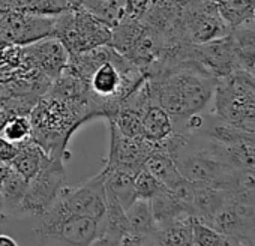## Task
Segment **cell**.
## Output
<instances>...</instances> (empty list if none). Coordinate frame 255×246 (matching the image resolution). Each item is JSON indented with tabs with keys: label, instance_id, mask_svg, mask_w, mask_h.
Returning <instances> with one entry per match:
<instances>
[{
	"label": "cell",
	"instance_id": "1",
	"mask_svg": "<svg viewBox=\"0 0 255 246\" xmlns=\"http://www.w3.org/2000/svg\"><path fill=\"white\" fill-rule=\"evenodd\" d=\"M89 87L102 117L111 119L125 98L129 96L147 75L111 45L69 54L66 66Z\"/></svg>",
	"mask_w": 255,
	"mask_h": 246
},
{
	"label": "cell",
	"instance_id": "2",
	"mask_svg": "<svg viewBox=\"0 0 255 246\" xmlns=\"http://www.w3.org/2000/svg\"><path fill=\"white\" fill-rule=\"evenodd\" d=\"M155 101L171 117L174 131L195 113L210 108L216 78L189 59L167 63L147 77Z\"/></svg>",
	"mask_w": 255,
	"mask_h": 246
},
{
	"label": "cell",
	"instance_id": "3",
	"mask_svg": "<svg viewBox=\"0 0 255 246\" xmlns=\"http://www.w3.org/2000/svg\"><path fill=\"white\" fill-rule=\"evenodd\" d=\"M32 140L50 156L69 159L68 143L72 134L87 122L75 108L45 92L29 114Z\"/></svg>",
	"mask_w": 255,
	"mask_h": 246
},
{
	"label": "cell",
	"instance_id": "4",
	"mask_svg": "<svg viewBox=\"0 0 255 246\" xmlns=\"http://www.w3.org/2000/svg\"><path fill=\"white\" fill-rule=\"evenodd\" d=\"M212 113L233 126L255 131V80L249 71H236L216 80Z\"/></svg>",
	"mask_w": 255,
	"mask_h": 246
},
{
	"label": "cell",
	"instance_id": "5",
	"mask_svg": "<svg viewBox=\"0 0 255 246\" xmlns=\"http://www.w3.org/2000/svg\"><path fill=\"white\" fill-rule=\"evenodd\" d=\"M54 38L69 54L84 53L111 44V26L83 6H72L54 17Z\"/></svg>",
	"mask_w": 255,
	"mask_h": 246
},
{
	"label": "cell",
	"instance_id": "6",
	"mask_svg": "<svg viewBox=\"0 0 255 246\" xmlns=\"http://www.w3.org/2000/svg\"><path fill=\"white\" fill-rule=\"evenodd\" d=\"M35 228L42 237H53L69 246H87L99 231V221L71 215L56 201L41 216H36Z\"/></svg>",
	"mask_w": 255,
	"mask_h": 246
},
{
	"label": "cell",
	"instance_id": "7",
	"mask_svg": "<svg viewBox=\"0 0 255 246\" xmlns=\"http://www.w3.org/2000/svg\"><path fill=\"white\" fill-rule=\"evenodd\" d=\"M65 186H68V183L63 161L48 158L38 174L29 180L17 215H27L33 218L41 216L56 201Z\"/></svg>",
	"mask_w": 255,
	"mask_h": 246
},
{
	"label": "cell",
	"instance_id": "8",
	"mask_svg": "<svg viewBox=\"0 0 255 246\" xmlns=\"http://www.w3.org/2000/svg\"><path fill=\"white\" fill-rule=\"evenodd\" d=\"M54 17L17 9H0V47H24L53 36Z\"/></svg>",
	"mask_w": 255,
	"mask_h": 246
},
{
	"label": "cell",
	"instance_id": "9",
	"mask_svg": "<svg viewBox=\"0 0 255 246\" xmlns=\"http://www.w3.org/2000/svg\"><path fill=\"white\" fill-rule=\"evenodd\" d=\"M56 203L71 215L87 216L96 221H101L107 210V192L104 173L83 182L75 188L65 186Z\"/></svg>",
	"mask_w": 255,
	"mask_h": 246
},
{
	"label": "cell",
	"instance_id": "10",
	"mask_svg": "<svg viewBox=\"0 0 255 246\" xmlns=\"http://www.w3.org/2000/svg\"><path fill=\"white\" fill-rule=\"evenodd\" d=\"M108 128L110 149L105 168H119L137 174L141 168H144L146 159L149 158L155 144L149 143L143 137L132 138L123 135L111 122H108Z\"/></svg>",
	"mask_w": 255,
	"mask_h": 246
},
{
	"label": "cell",
	"instance_id": "11",
	"mask_svg": "<svg viewBox=\"0 0 255 246\" xmlns=\"http://www.w3.org/2000/svg\"><path fill=\"white\" fill-rule=\"evenodd\" d=\"M21 62L27 69H33L51 80V83L65 71L69 62V53L54 36H48L20 47Z\"/></svg>",
	"mask_w": 255,
	"mask_h": 246
},
{
	"label": "cell",
	"instance_id": "12",
	"mask_svg": "<svg viewBox=\"0 0 255 246\" xmlns=\"http://www.w3.org/2000/svg\"><path fill=\"white\" fill-rule=\"evenodd\" d=\"M230 45L239 71H251L255 66V15L236 24L228 32Z\"/></svg>",
	"mask_w": 255,
	"mask_h": 246
},
{
	"label": "cell",
	"instance_id": "13",
	"mask_svg": "<svg viewBox=\"0 0 255 246\" xmlns=\"http://www.w3.org/2000/svg\"><path fill=\"white\" fill-rule=\"evenodd\" d=\"M174 134V125L167 111L153 101L147 105L141 119V137L152 144H162Z\"/></svg>",
	"mask_w": 255,
	"mask_h": 246
},
{
	"label": "cell",
	"instance_id": "14",
	"mask_svg": "<svg viewBox=\"0 0 255 246\" xmlns=\"http://www.w3.org/2000/svg\"><path fill=\"white\" fill-rule=\"evenodd\" d=\"M228 194L213 186L194 185V192L189 201L191 215L201 222L210 221L228 200Z\"/></svg>",
	"mask_w": 255,
	"mask_h": 246
},
{
	"label": "cell",
	"instance_id": "15",
	"mask_svg": "<svg viewBox=\"0 0 255 246\" xmlns=\"http://www.w3.org/2000/svg\"><path fill=\"white\" fill-rule=\"evenodd\" d=\"M153 219L156 230L185 216H192L189 207L168 188H162L153 198H150Z\"/></svg>",
	"mask_w": 255,
	"mask_h": 246
},
{
	"label": "cell",
	"instance_id": "16",
	"mask_svg": "<svg viewBox=\"0 0 255 246\" xmlns=\"http://www.w3.org/2000/svg\"><path fill=\"white\" fill-rule=\"evenodd\" d=\"M102 173L105 182V192L113 195L125 210L138 198L134 185L135 174L119 168H104Z\"/></svg>",
	"mask_w": 255,
	"mask_h": 246
},
{
	"label": "cell",
	"instance_id": "17",
	"mask_svg": "<svg viewBox=\"0 0 255 246\" xmlns=\"http://www.w3.org/2000/svg\"><path fill=\"white\" fill-rule=\"evenodd\" d=\"M186 30L192 44H203L221 36H225L227 27L218 18L216 14L210 12H194L186 21Z\"/></svg>",
	"mask_w": 255,
	"mask_h": 246
},
{
	"label": "cell",
	"instance_id": "18",
	"mask_svg": "<svg viewBox=\"0 0 255 246\" xmlns=\"http://www.w3.org/2000/svg\"><path fill=\"white\" fill-rule=\"evenodd\" d=\"M48 158L50 156L33 140H30L18 147V152L9 162V167L21 174L26 180H30L38 174Z\"/></svg>",
	"mask_w": 255,
	"mask_h": 246
},
{
	"label": "cell",
	"instance_id": "19",
	"mask_svg": "<svg viewBox=\"0 0 255 246\" xmlns=\"http://www.w3.org/2000/svg\"><path fill=\"white\" fill-rule=\"evenodd\" d=\"M126 221H128V233L146 237L152 236L156 231V222L153 219L150 200L137 198L126 210Z\"/></svg>",
	"mask_w": 255,
	"mask_h": 246
},
{
	"label": "cell",
	"instance_id": "20",
	"mask_svg": "<svg viewBox=\"0 0 255 246\" xmlns=\"http://www.w3.org/2000/svg\"><path fill=\"white\" fill-rule=\"evenodd\" d=\"M143 24L140 20L131 15H122L119 21L111 27V47L123 54L125 57L129 56L138 35L143 30Z\"/></svg>",
	"mask_w": 255,
	"mask_h": 246
},
{
	"label": "cell",
	"instance_id": "21",
	"mask_svg": "<svg viewBox=\"0 0 255 246\" xmlns=\"http://www.w3.org/2000/svg\"><path fill=\"white\" fill-rule=\"evenodd\" d=\"M158 246H194L192 240V216L176 219L153 234Z\"/></svg>",
	"mask_w": 255,
	"mask_h": 246
},
{
	"label": "cell",
	"instance_id": "22",
	"mask_svg": "<svg viewBox=\"0 0 255 246\" xmlns=\"http://www.w3.org/2000/svg\"><path fill=\"white\" fill-rule=\"evenodd\" d=\"M27 185H29V180H26L15 170L11 168L8 171L2 186H0V195L3 198V207H5L6 216H12V215L18 213V209L24 198Z\"/></svg>",
	"mask_w": 255,
	"mask_h": 246
},
{
	"label": "cell",
	"instance_id": "23",
	"mask_svg": "<svg viewBox=\"0 0 255 246\" xmlns=\"http://www.w3.org/2000/svg\"><path fill=\"white\" fill-rule=\"evenodd\" d=\"M99 233L108 234L117 240H122L128 234L126 212L122 204L110 194H107V210L99 221Z\"/></svg>",
	"mask_w": 255,
	"mask_h": 246
},
{
	"label": "cell",
	"instance_id": "24",
	"mask_svg": "<svg viewBox=\"0 0 255 246\" xmlns=\"http://www.w3.org/2000/svg\"><path fill=\"white\" fill-rule=\"evenodd\" d=\"M0 137L5 138L6 141L21 146L32 140V126L29 116L23 114H12L6 119L3 123L2 129H0Z\"/></svg>",
	"mask_w": 255,
	"mask_h": 246
},
{
	"label": "cell",
	"instance_id": "25",
	"mask_svg": "<svg viewBox=\"0 0 255 246\" xmlns=\"http://www.w3.org/2000/svg\"><path fill=\"white\" fill-rule=\"evenodd\" d=\"M194 246H230V237L192 216Z\"/></svg>",
	"mask_w": 255,
	"mask_h": 246
},
{
	"label": "cell",
	"instance_id": "26",
	"mask_svg": "<svg viewBox=\"0 0 255 246\" xmlns=\"http://www.w3.org/2000/svg\"><path fill=\"white\" fill-rule=\"evenodd\" d=\"M134 185H135V192L138 198H146L150 200L153 198L162 188H165L150 171L146 168H141L135 177H134Z\"/></svg>",
	"mask_w": 255,
	"mask_h": 246
},
{
	"label": "cell",
	"instance_id": "27",
	"mask_svg": "<svg viewBox=\"0 0 255 246\" xmlns=\"http://www.w3.org/2000/svg\"><path fill=\"white\" fill-rule=\"evenodd\" d=\"M17 152H18V146H15V144H12V143H9L5 138L0 137V159L9 164L15 158Z\"/></svg>",
	"mask_w": 255,
	"mask_h": 246
},
{
	"label": "cell",
	"instance_id": "28",
	"mask_svg": "<svg viewBox=\"0 0 255 246\" xmlns=\"http://www.w3.org/2000/svg\"><path fill=\"white\" fill-rule=\"evenodd\" d=\"M87 246H120V240H117L108 234L99 233Z\"/></svg>",
	"mask_w": 255,
	"mask_h": 246
},
{
	"label": "cell",
	"instance_id": "29",
	"mask_svg": "<svg viewBox=\"0 0 255 246\" xmlns=\"http://www.w3.org/2000/svg\"><path fill=\"white\" fill-rule=\"evenodd\" d=\"M0 246H20L17 240L11 236L6 234H0Z\"/></svg>",
	"mask_w": 255,
	"mask_h": 246
},
{
	"label": "cell",
	"instance_id": "30",
	"mask_svg": "<svg viewBox=\"0 0 255 246\" xmlns=\"http://www.w3.org/2000/svg\"><path fill=\"white\" fill-rule=\"evenodd\" d=\"M9 170H11L9 164L0 159V186H2V183H3V180H5V177H6V174H8Z\"/></svg>",
	"mask_w": 255,
	"mask_h": 246
},
{
	"label": "cell",
	"instance_id": "31",
	"mask_svg": "<svg viewBox=\"0 0 255 246\" xmlns=\"http://www.w3.org/2000/svg\"><path fill=\"white\" fill-rule=\"evenodd\" d=\"M11 114H8L5 110H2V108H0V129H2V126H3V123L6 122V119L9 117Z\"/></svg>",
	"mask_w": 255,
	"mask_h": 246
},
{
	"label": "cell",
	"instance_id": "32",
	"mask_svg": "<svg viewBox=\"0 0 255 246\" xmlns=\"http://www.w3.org/2000/svg\"><path fill=\"white\" fill-rule=\"evenodd\" d=\"M84 2H86V0H68V3L71 5V8L72 6H83Z\"/></svg>",
	"mask_w": 255,
	"mask_h": 246
},
{
	"label": "cell",
	"instance_id": "33",
	"mask_svg": "<svg viewBox=\"0 0 255 246\" xmlns=\"http://www.w3.org/2000/svg\"><path fill=\"white\" fill-rule=\"evenodd\" d=\"M3 218H6V215H5V207H3V198H2V195H0V221H2Z\"/></svg>",
	"mask_w": 255,
	"mask_h": 246
},
{
	"label": "cell",
	"instance_id": "34",
	"mask_svg": "<svg viewBox=\"0 0 255 246\" xmlns=\"http://www.w3.org/2000/svg\"><path fill=\"white\" fill-rule=\"evenodd\" d=\"M107 2H113V3H120V0H107ZM122 5V3H120Z\"/></svg>",
	"mask_w": 255,
	"mask_h": 246
},
{
	"label": "cell",
	"instance_id": "35",
	"mask_svg": "<svg viewBox=\"0 0 255 246\" xmlns=\"http://www.w3.org/2000/svg\"><path fill=\"white\" fill-rule=\"evenodd\" d=\"M254 171H255V170H254Z\"/></svg>",
	"mask_w": 255,
	"mask_h": 246
}]
</instances>
